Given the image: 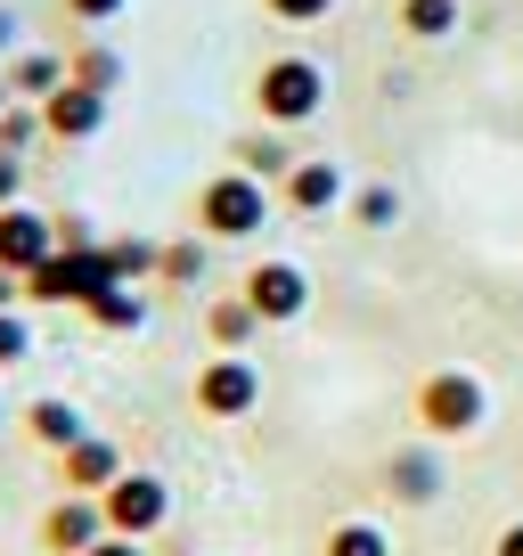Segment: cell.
<instances>
[{
	"mask_svg": "<svg viewBox=\"0 0 523 556\" xmlns=\"http://www.w3.org/2000/svg\"><path fill=\"white\" fill-rule=\"evenodd\" d=\"M254 115L270 123V131H303V123L328 115V66L303 50H279L270 66L254 74Z\"/></svg>",
	"mask_w": 523,
	"mask_h": 556,
	"instance_id": "6da1fadb",
	"label": "cell"
},
{
	"mask_svg": "<svg viewBox=\"0 0 523 556\" xmlns=\"http://www.w3.org/2000/svg\"><path fill=\"white\" fill-rule=\"evenodd\" d=\"M270 180H254V173H213L205 189H196V238H213V245H245V238H262L270 229Z\"/></svg>",
	"mask_w": 523,
	"mask_h": 556,
	"instance_id": "7a4b0ae2",
	"label": "cell"
},
{
	"mask_svg": "<svg viewBox=\"0 0 523 556\" xmlns=\"http://www.w3.org/2000/svg\"><path fill=\"white\" fill-rule=\"evenodd\" d=\"M409 409H418L425 442H467L474 426L490 417V384L474 377V368H425L418 393H409Z\"/></svg>",
	"mask_w": 523,
	"mask_h": 556,
	"instance_id": "3957f363",
	"label": "cell"
},
{
	"mask_svg": "<svg viewBox=\"0 0 523 556\" xmlns=\"http://www.w3.org/2000/svg\"><path fill=\"white\" fill-rule=\"evenodd\" d=\"M99 516L115 540H156L164 523H173V483L164 475H140V467H123L115 483L99 491Z\"/></svg>",
	"mask_w": 523,
	"mask_h": 556,
	"instance_id": "277c9868",
	"label": "cell"
},
{
	"mask_svg": "<svg viewBox=\"0 0 523 556\" xmlns=\"http://www.w3.org/2000/svg\"><path fill=\"white\" fill-rule=\"evenodd\" d=\"M189 401L213 417V426H238V417L262 409V368L245 361V352H213V361L189 377Z\"/></svg>",
	"mask_w": 523,
	"mask_h": 556,
	"instance_id": "5b68a950",
	"label": "cell"
},
{
	"mask_svg": "<svg viewBox=\"0 0 523 556\" xmlns=\"http://www.w3.org/2000/svg\"><path fill=\"white\" fill-rule=\"evenodd\" d=\"M238 295L254 303L262 328H295V319L311 312V270H303V262H286V254H270V262H254V270L238 278Z\"/></svg>",
	"mask_w": 523,
	"mask_h": 556,
	"instance_id": "8992f818",
	"label": "cell"
},
{
	"mask_svg": "<svg viewBox=\"0 0 523 556\" xmlns=\"http://www.w3.org/2000/svg\"><path fill=\"white\" fill-rule=\"evenodd\" d=\"M352 197V173L335 156H295V173L279 180V205L286 213H303V222H319V213H335Z\"/></svg>",
	"mask_w": 523,
	"mask_h": 556,
	"instance_id": "52a82bcc",
	"label": "cell"
},
{
	"mask_svg": "<svg viewBox=\"0 0 523 556\" xmlns=\"http://www.w3.org/2000/svg\"><path fill=\"white\" fill-rule=\"evenodd\" d=\"M41 131H50L58 148H90V139L106 131V90H90V83L50 90V99H41Z\"/></svg>",
	"mask_w": 523,
	"mask_h": 556,
	"instance_id": "ba28073f",
	"label": "cell"
},
{
	"mask_svg": "<svg viewBox=\"0 0 523 556\" xmlns=\"http://www.w3.org/2000/svg\"><path fill=\"white\" fill-rule=\"evenodd\" d=\"M58 254V213L41 205H0V270H34V262Z\"/></svg>",
	"mask_w": 523,
	"mask_h": 556,
	"instance_id": "9c48e42d",
	"label": "cell"
},
{
	"mask_svg": "<svg viewBox=\"0 0 523 556\" xmlns=\"http://www.w3.org/2000/svg\"><path fill=\"white\" fill-rule=\"evenodd\" d=\"M384 491H393L401 507H434L442 491H450V467H442L434 442H401V451L384 458Z\"/></svg>",
	"mask_w": 523,
	"mask_h": 556,
	"instance_id": "30bf717a",
	"label": "cell"
},
{
	"mask_svg": "<svg viewBox=\"0 0 523 556\" xmlns=\"http://www.w3.org/2000/svg\"><path fill=\"white\" fill-rule=\"evenodd\" d=\"M99 540H106L99 500H82V491H58L50 516H41V556H82V548H99Z\"/></svg>",
	"mask_w": 523,
	"mask_h": 556,
	"instance_id": "8fae6325",
	"label": "cell"
},
{
	"mask_svg": "<svg viewBox=\"0 0 523 556\" xmlns=\"http://www.w3.org/2000/svg\"><path fill=\"white\" fill-rule=\"evenodd\" d=\"M115 475H123V451H115L106 434H82L74 451H58V483H66V491H82V500H99V491L115 483Z\"/></svg>",
	"mask_w": 523,
	"mask_h": 556,
	"instance_id": "7c38bea8",
	"label": "cell"
},
{
	"mask_svg": "<svg viewBox=\"0 0 523 556\" xmlns=\"http://www.w3.org/2000/svg\"><path fill=\"white\" fill-rule=\"evenodd\" d=\"M25 434H34V451L58 458V451H74V442L90 434V417L74 409L66 393H41V401H25Z\"/></svg>",
	"mask_w": 523,
	"mask_h": 556,
	"instance_id": "4fadbf2b",
	"label": "cell"
},
{
	"mask_svg": "<svg viewBox=\"0 0 523 556\" xmlns=\"http://www.w3.org/2000/svg\"><path fill=\"white\" fill-rule=\"evenodd\" d=\"M229 164H238V173H254V180H270V189H279V180L295 173V131H270V123H262V131H245L238 148H229Z\"/></svg>",
	"mask_w": 523,
	"mask_h": 556,
	"instance_id": "5bb4252c",
	"label": "cell"
},
{
	"mask_svg": "<svg viewBox=\"0 0 523 556\" xmlns=\"http://www.w3.org/2000/svg\"><path fill=\"white\" fill-rule=\"evenodd\" d=\"M82 319H90L99 336H140V328H148V295L115 278V287H99V295H82Z\"/></svg>",
	"mask_w": 523,
	"mask_h": 556,
	"instance_id": "9a60e30c",
	"label": "cell"
},
{
	"mask_svg": "<svg viewBox=\"0 0 523 556\" xmlns=\"http://www.w3.org/2000/svg\"><path fill=\"white\" fill-rule=\"evenodd\" d=\"M0 83L17 90V99H34V106H41L50 90H66V83H74V66H66L58 50H17L9 66H0Z\"/></svg>",
	"mask_w": 523,
	"mask_h": 556,
	"instance_id": "2e32d148",
	"label": "cell"
},
{
	"mask_svg": "<svg viewBox=\"0 0 523 556\" xmlns=\"http://www.w3.org/2000/svg\"><path fill=\"white\" fill-rule=\"evenodd\" d=\"M205 336H213L221 352H245V344L262 336V319H254V303H245V295H213V303H205Z\"/></svg>",
	"mask_w": 523,
	"mask_h": 556,
	"instance_id": "e0dca14e",
	"label": "cell"
},
{
	"mask_svg": "<svg viewBox=\"0 0 523 556\" xmlns=\"http://www.w3.org/2000/svg\"><path fill=\"white\" fill-rule=\"evenodd\" d=\"M319 556H393V532H384L377 516H344V523H328Z\"/></svg>",
	"mask_w": 523,
	"mask_h": 556,
	"instance_id": "ac0fdd59",
	"label": "cell"
},
{
	"mask_svg": "<svg viewBox=\"0 0 523 556\" xmlns=\"http://www.w3.org/2000/svg\"><path fill=\"white\" fill-rule=\"evenodd\" d=\"M205 270H213V238H164V262H156L164 287H205Z\"/></svg>",
	"mask_w": 523,
	"mask_h": 556,
	"instance_id": "d6986e66",
	"label": "cell"
},
{
	"mask_svg": "<svg viewBox=\"0 0 523 556\" xmlns=\"http://www.w3.org/2000/svg\"><path fill=\"white\" fill-rule=\"evenodd\" d=\"M458 25H467V9H458V0H401V34H409V41H450Z\"/></svg>",
	"mask_w": 523,
	"mask_h": 556,
	"instance_id": "ffe728a7",
	"label": "cell"
},
{
	"mask_svg": "<svg viewBox=\"0 0 523 556\" xmlns=\"http://www.w3.org/2000/svg\"><path fill=\"white\" fill-rule=\"evenodd\" d=\"M99 245H106V270H115L123 287H148V278H156V262H164L156 238H99Z\"/></svg>",
	"mask_w": 523,
	"mask_h": 556,
	"instance_id": "44dd1931",
	"label": "cell"
},
{
	"mask_svg": "<svg viewBox=\"0 0 523 556\" xmlns=\"http://www.w3.org/2000/svg\"><path fill=\"white\" fill-rule=\"evenodd\" d=\"M344 205H352V222H360V229H393V222H401V189H393V180H360Z\"/></svg>",
	"mask_w": 523,
	"mask_h": 556,
	"instance_id": "7402d4cb",
	"label": "cell"
},
{
	"mask_svg": "<svg viewBox=\"0 0 523 556\" xmlns=\"http://www.w3.org/2000/svg\"><path fill=\"white\" fill-rule=\"evenodd\" d=\"M66 66H74V83L106 90V99H115V83H123V58L106 50V41H82V50H66Z\"/></svg>",
	"mask_w": 523,
	"mask_h": 556,
	"instance_id": "603a6c76",
	"label": "cell"
},
{
	"mask_svg": "<svg viewBox=\"0 0 523 556\" xmlns=\"http://www.w3.org/2000/svg\"><path fill=\"white\" fill-rule=\"evenodd\" d=\"M34 139H50V131H41V106H34V99H17V106H0V148H9V156H25V148H34Z\"/></svg>",
	"mask_w": 523,
	"mask_h": 556,
	"instance_id": "cb8c5ba5",
	"label": "cell"
},
{
	"mask_svg": "<svg viewBox=\"0 0 523 556\" xmlns=\"http://www.w3.org/2000/svg\"><path fill=\"white\" fill-rule=\"evenodd\" d=\"M25 352H34V319H25V312H0V368H17Z\"/></svg>",
	"mask_w": 523,
	"mask_h": 556,
	"instance_id": "d4e9b609",
	"label": "cell"
},
{
	"mask_svg": "<svg viewBox=\"0 0 523 556\" xmlns=\"http://www.w3.org/2000/svg\"><path fill=\"white\" fill-rule=\"evenodd\" d=\"M262 9H270L279 25H328L335 17V0H262Z\"/></svg>",
	"mask_w": 523,
	"mask_h": 556,
	"instance_id": "484cf974",
	"label": "cell"
},
{
	"mask_svg": "<svg viewBox=\"0 0 523 556\" xmlns=\"http://www.w3.org/2000/svg\"><path fill=\"white\" fill-rule=\"evenodd\" d=\"M0 205H25V156L0 148Z\"/></svg>",
	"mask_w": 523,
	"mask_h": 556,
	"instance_id": "4316f807",
	"label": "cell"
},
{
	"mask_svg": "<svg viewBox=\"0 0 523 556\" xmlns=\"http://www.w3.org/2000/svg\"><path fill=\"white\" fill-rule=\"evenodd\" d=\"M58 245H66V254H82V245H99V229H90L82 213H58Z\"/></svg>",
	"mask_w": 523,
	"mask_h": 556,
	"instance_id": "83f0119b",
	"label": "cell"
},
{
	"mask_svg": "<svg viewBox=\"0 0 523 556\" xmlns=\"http://www.w3.org/2000/svg\"><path fill=\"white\" fill-rule=\"evenodd\" d=\"M131 0H66V17H82V25H106V17H123Z\"/></svg>",
	"mask_w": 523,
	"mask_h": 556,
	"instance_id": "f1b7e54d",
	"label": "cell"
},
{
	"mask_svg": "<svg viewBox=\"0 0 523 556\" xmlns=\"http://www.w3.org/2000/svg\"><path fill=\"white\" fill-rule=\"evenodd\" d=\"M82 556H148V540H115V532H106L99 548H82Z\"/></svg>",
	"mask_w": 523,
	"mask_h": 556,
	"instance_id": "f546056e",
	"label": "cell"
},
{
	"mask_svg": "<svg viewBox=\"0 0 523 556\" xmlns=\"http://www.w3.org/2000/svg\"><path fill=\"white\" fill-rule=\"evenodd\" d=\"M0 312H25V278L17 270H0Z\"/></svg>",
	"mask_w": 523,
	"mask_h": 556,
	"instance_id": "4dcf8cb0",
	"label": "cell"
},
{
	"mask_svg": "<svg viewBox=\"0 0 523 556\" xmlns=\"http://www.w3.org/2000/svg\"><path fill=\"white\" fill-rule=\"evenodd\" d=\"M490 556H523V516H515V523H507V532H499V540H490Z\"/></svg>",
	"mask_w": 523,
	"mask_h": 556,
	"instance_id": "1f68e13d",
	"label": "cell"
},
{
	"mask_svg": "<svg viewBox=\"0 0 523 556\" xmlns=\"http://www.w3.org/2000/svg\"><path fill=\"white\" fill-rule=\"evenodd\" d=\"M9 41H17V17H9V9H0V50H9Z\"/></svg>",
	"mask_w": 523,
	"mask_h": 556,
	"instance_id": "d6a6232c",
	"label": "cell"
},
{
	"mask_svg": "<svg viewBox=\"0 0 523 556\" xmlns=\"http://www.w3.org/2000/svg\"><path fill=\"white\" fill-rule=\"evenodd\" d=\"M0 106H17V90H9V83H0Z\"/></svg>",
	"mask_w": 523,
	"mask_h": 556,
	"instance_id": "836d02e7",
	"label": "cell"
},
{
	"mask_svg": "<svg viewBox=\"0 0 523 556\" xmlns=\"http://www.w3.org/2000/svg\"><path fill=\"white\" fill-rule=\"evenodd\" d=\"M0 426H9V401H0Z\"/></svg>",
	"mask_w": 523,
	"mask_h": 556,
	"instance_id": "e575fe53",
	"label": "cell"
}]
</instances>
